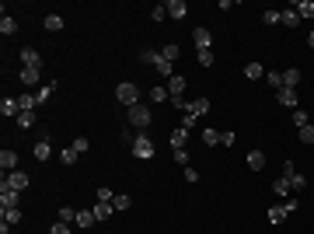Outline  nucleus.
Here are the masks:
<instances>
[{"label": "nucleus", "instance_id": "nucleus-17", "mask_svg": "<svg viewBox=\"0 0 314 234\" xmlns=\"http://www.w3.org/2000/svg\"><path fill=\"white\" fill-rule=\"evenodd\" d=\"M32 154H35V161H49V154H53V147H49V137H42L39 143H35V151H32Z\"/></svg>", "mask_w": 314, "mask_h": 234}, {"label": "nucleus", "instance_id": "nucleus-50", "mask_svg": "<svg viewBox=\"0 0 314 234\" xmlns=\"http://www.w3.org/2000/svg\"><path fill=\"white\" fill-rule=\"evenodd\" d=\"M74 151H77V154H84V151H87V137H77V140H74Z\"/></svg>", "mask_w": 314, "mask_h": 234}, {"label": "nucleus", "instance_id": "nucleus-1", "mask_svg": "<svg viewBox=\"0 0 314 234\" xmlns=\"http://www.w3.org/2000/svg\"><path fill=\"white\" fill-rule=\"evenodd\" d=\"M116 98H119V105L133 109V105H140V88L133 84V80H122V84L116 88Z\"/></svg>", "mask_w": 314, "mask_h": 234}, {"label": "nucleus", "instance_id": "nucleus-39", "mask_svg": "<svg viewBox=\"0 0 314 234\" xmlns=\"http://www.w3.org/2000/svg\"><path fill=\"white\" fill-rule=\"evenodd\" d=\"M307 122H311V119H307V112H304V109H294V126H297V130H304Z\"/></svg>", "mask_w": 314, "mask_h": 234}, {"label": "nucleus", "instance_id": "nucleus-31", "mask_svg": "<svg viewBox=\"0 0 314 234\" xmlns=\"http://www.w3.org/2000/svg\"><path fill=\"white\" fill-rule=\"evenodd\" d=\"M273 193H276V196L294 193V189H290V178H276V182H273Z\"/></svg>", "mask_w": 314, "mask_h": 234}, {"label": "nucleus", "instance_id": "nucleus-23", "mask_svg": "<svg viewBox=\"0 0 314 234\" xmlns=\"http://www.w3.org/2000/svg\"><path fill=\"white\" fill-rule=\"evenodd\" d=\"M39 67H21V84H35V80H39Z\"/></svg>", "mask_w": 314, "mask_h": 234}, {"label": "nucleus", "instance_id": "nucleus-28", "mask_svg": "<svg viewBox=\"0 0 314 234\" xmlns=\"http://www.w3.org/2000/svg\"><path fill=\"white\" fill-rule=\"evenodd\" d=\"M265 84L279 91V88H283V74H279V70H265Z\"/></svg>", "mask_w": 314, "mask_h": 234}, {"label": "nucleus", "instance_id": "nucleus-45", "mask_svg": "<svg viewBox=\"0 0 314 234\" xmlns=\"http://www.w3.org/2000/svg\"><path fill=\"white\" fill-rule=\"evenodd\" d=\"M196 122H199V116H192V112H185V116H182V130H192Z\"/></svg>", "mask_w": 314, "mask_h": 234}, {"label": "nucleus", "instance_id": "nucleus-42", "mask_svg": "<svg viewBox=\"0 0 314 234\" xmlns=\"http://www.w3.org/2000/svg\"><path fill=\"white\" fill-rule=\"evenodd\" d=\"M168 88H150V101H168Z\"/></svg>", "mask_w": 314, "mask_h": 234}, {"label": "nucleus", "instance_id": "nucleus-11", "mask_svg": "<svg viewBox=\"0 0 314 234\" xmlns=\"http://www.w3.org/2000/svg\"><path fill=\"white\" fill-rule=\"evenodd\" d=\"M185 14H189V4H185V0H168V18L182 21Z\"/></svg>", "mask_w": 314, "mask_h": 234}, {"label": "nucleus", "instance_id": "nucleus-14", "mask_svg": "<svg viewBox=\"0 0 314 234\" xmlns=\"http://www.w3.org/2000/svg\"><path fill=\"white\" fill-rule=\"evenodd\" d=\"M21 63H25V67H39V70H42V56L32 49V46H25V49H21Z\"/></svg>", "mask_w": 314, "mask_h": 234}, {"label": "nucleus", "instance_id": "nucleus-40", "mask_svg": "<svg viewBox=\"0 0 314 234\" xmlns=\"http://www.w3.org/2000/svg\"><path fill=\"white\" fill-rule=\"evenodd\" d=\"M14 122H18L21 130H28V126H32V122H35V112H21V116L14 119Z\"/></svg>", "mask_w": 314, "mask_h": 234}, {"label": "nucleus", "instance_id": "nucleus-49", "mask_svg": "<svg viewBox=\"0 0 314 234\" xmlns=\"http://www.w3.org/2000/svg\"><path fill=\"white\" fill-rule=\"evenodd\" d=\"M119 140H122V143H129V147H133V140H137V133H133V130H122V133H119Z\"/></svg>", "mask_w": 314, "mask_h": 234}, {"label": "nucleus", "instance_id": "nucleus-48", "mask_svg": "<svg viewBox=\"0 0 314 234\" xmlns=\"http://www.w3.org/2000/svg\"><path fill=\"white\" fill-rule=\"evenodd\" d=\"M49 234H70V224H63V220H56V224H53V231Z\"/></svg>", "mask_w": 314, "mask_h": 234}, {"label": "nucleus", "instance_id": "nucleus-6", "mask_svg": "<svg viewBox=\"0 0 314 234\" xmlns=\"http://www.w3.org/2000/svg\"><path fill=\"white\" fill-rule=\"evenodd\" d=\"M276 101H279L283 109H300V95H297L294 88H279V91H276Z\"/></svg>", "mask_w": 314, "mask_h": 234}, {"label": "nucleus", "instance_id": "nucleus-38", "mask_svg": "<svg viewBox=\"0 0 314 234\" xmlns=\"http://www.w3.org/2000/svg\"><path fill=\"white\" fill-rule=\"evenodd\" d=\"M53 88H56V84H42V88H39V95H35V105H42V101H49V95H53Z\"/></svg>", "mask_w": 314, "mask_h": 234}, {"label": "nucleus", "instance_id": "nucleus-36", "mask_svg": "<svg viewBox=\"0 0 314 234\" xmlns=\"http://www.w3.org/2000/svg\"><path fill=\"white\" fill-rule=\"evenodd\" d=\"M77 151H74V147H66V151H59V161H63V164H77Z\"/></svg>", "mask_w": 314, "mask_h": 234}, {"label": "nucleus", "instance_id": "nucleus-44", "mask_svg": "<svg viewBox=\"0 0 314 234\" xmlns=\"http://www.w3.org/2000/svg\"><path fill=\"white\" fill-rule=\"evenodd\" d=\"M112 199H116V193H112L108 185H101L98 189V203H112Z\"/></svg>", "mask_w": 314, "mask_h": 234}, {"label": "nucleus", "instance_id": "nucleus-3", "mask_svg": "<svg viewBox=\"0 0 314 234\" xmlns=\"http://www.w3.org/2000/svg\"><path fill=\"white\" fill-rule=\"evenodd\" d=\"M133 157H140V161H150V157H154V140L147 137V133H140V137L133 140Z\"/></svg>", "mask_w": 314, "mask_h": 234}, {"label": "nucleus", "instance_id": "nucleus-20", "mask_svg": "<svg viewBox=\"0 0 314 234\" xmlns=\"http://www.w3.org/2000/svg\"><path fill=\"white\" fill-rule=\"evenodd\" d=\"M182 91H185V77H178V74H175V77L168 80V95H171V98H182Z\"/></svg>", "mask_w": 314, "mask_h": 234}, {"label": "nucleus", "instance_id": "nucleus-43", "mask_svg": "<svg viewBox=\"0 0 314 234\" xmlns=\"http://www.w3.org/2000/svg\"><path fill=\"white\" fill-rule=\"evenodd\" d=\"M300 143H314V122H307V126L300 130Z\"/></svg>", "mask_w": 314, "mask_h": 234}, {"label": "nucleus", "instance_id": "nucleus-27", "mask_svg": "<svg viewBox=\"0 0 314 234\" xmlns=\"http://www.w3.org/2000/svg\"><path fill=\"white\" fill-rule=\"evenodd\" d=\"M283 25H286V28H297V25H300V14H297L294 7H286V11H283Z\"/></svg>", "mask_w": 314, "mask_h": 234}, {"label": "nucleus", "instance_id": "nucleus-35", "mask_svg": "<svg viewBox=\"0 0 314 234\" xmlns=\"http://www.w3.org/2000/svg\"><path fill=\"white\" fill-rule=\"evenodd\" d=\"M216 56H213V49H199V67H213Z\"/></svg>", "mask_w": 314, "mask_h": 234}, {"label": "nucleus", "instance_id": "nucleus-47", "mask_svg": "<svg viewBox=\"0 0 314 234\" xmlns=\"http://www.w3.org/2000/svg\"><path fill=\"white\" fill-rule=\"evenodd\" d=\"M175 161L182 164V168H189V151H185V147H182V151H175Z\"/></svg>", "mask_w": 314, "mask_h": 234}, {"label": "nucleus", "instance_id": "nucleus-53", "mask_svg": "<svg viewBox=\"0 0 314 234\" xmlns=\"http://www.w3.org/2000/svg\"><path fill=\"white\" fill-rule=\"evenodd\" d=\"M307 46H311V49H314V28H311V35H307Z\"/></svg>", "mask_w": 314, "mask_h": 234}, {"label": "nucleus", "instance_id": "nucleus-30", "mask_svg": "<svg viewBox=\"0 0 314 234\" xmlns=\"http://www.w3.org/2000/svg\"><path fill=\"white\" fill-rule=\"evenodd\" d=\"M220 140H223V133H216V130H203V143H206V147H216Z\"/></svg>", "mask_w": 314, "mask_h": 234}, {"label": "nucleus", "instance_id": "nucleus-4", "mask_svg": "<svg viewBox=\"0 0 314 234\" xmlns=\"http://www.w3.org/2000/svg\"><path fill=\"white\" fill-rule=\"evenodd\" d=\"M297 206H300L297 199H286L283 206H273V210H269V224H283V220H286V214H294Z\"/></svg>", "mask_w": 314, "mask_h": 234}, {"label": "nucleus", "instance_id": "nucleus-16", "mask_svg": "<svg viewBox=\"0 0 314 234\" xmlns=\"http://www.w3.org/2000/svg\"><path fill=\"white\" fill-rule=\"evenodd\" d=\"M290 7H294L300 18H314V0H294Z\"/></svg>", "mask_w": 314, "mask_h": 234}, {"label": "nucleus", "instance_id": "nucleus-37", "mask_svg": "<svg viewBox=\"0 0 314 234\" xmlns=\"http://www.w3.org/2000/svg\"><path fill=\"white\" fill-rule=\"evenodd\" d=\"M168 18V4H157V7H150V21H164Z\"/></svg>", "mask_w": 314, "mask_h": 234}, {"label": "nucleus", "instance_id": "nucleus-10", "mask_svg": "<svg viewBox=\"0 0 314 234\" xmlns=\"http://www.w3.org/2000/svg\"><path fill=\"white\" fill-rule=\"evenodd\" d=\"M0 112H4L7 119H18V116H21V105H18V98H11V95H7L4 101H0Z\"/></svg>", "mask_w": 314, "mask_h": 234}, {"label": "nucleus", "instance_id": "nucleus-7", "mask_svg": "<svg viewBox=\"0 0 314 234\" xmlns=\"http://www.w3.org/2000/svg\"><path fill=\"white\" fill-rule=\"evenodd\" d=\"M0 206H21V193L18 189H7V185L0 182Z\"/></svg>", "mask_w": 314, "mask_h": 234}, {"label": "nucleus", "instance_id": "nucleus-25", "mask_svg": "<svg viewBox=\"0 0 314 234\" xmlns=\"http://www.w3.org/2000/svg\"><path fill=\"white\" fill-rule=\"evenodd\" d=\"M91 210H95V220H108L116 206H112V203H98V206H91Z\"/></svg>", "mask_w": 314, "mask_h": 234}, {"label": "nucleus", "instance_id": "nucleus-21", "mask_svg": "<svg viewBox=\"0 0 314 234\" xmlns=\"http://www.w3.org/2000/svg\"><path fill=\"white\" fill-rule=\"evenodd\" d=\"M77 227H91V224H98L95 220V210H77V220H74Z\"/></svg>", "mask_w": 314, "mask_h": 234}, {"label": "nucleus", "instance_id": "nucleus-5", "mask_svg": "<svg viewBox=\"0 0 314 234\" xmlns=\"http://www.w3.org/2000/svg\"><path fill=\"white\" fill-rule=\"evenodd\" d=\"M28 182H32V178L25 175V172H7V175H4V185H7V189H18V193H25V189H28Z\"/></svg>", "mask_w": 314, "mask_h": 234}, {"label": "nucleus", "instance_id": "nucleus-33", "mask_svg": "<svg viewBox=\"0 0 314 234\" xmlns=\"http://www.w3.org/2000/svg\"><path fill=\"white\" fill-rule=\"evenodd\" d=\"M161 56L168 59V63H175V59H178V46H175V42H168V46H161Z\"/></svg>", "mask_w": 314, "mask_h": 234}, {"label": "nucleus", "instance_id": "nucleus-32", "mask_svg": "<svg viewBox=\"0 0 314 234\" xmlns=\"http://www.w3.org/2000/svg\"><path fill=\"white\" fill-rule=\"evenodd\" d=\"M112 206H116L119 214H122V210H129V206H133V199H129V196H126V193H119L116 199H112Z\"/></svg>", "mask_w": 314, "mask_h": 234}, {"label": "nucleus", "instance_id": "nucleus-9", "mask_svg": "<svg viewBox=\"0 0 314 234\" xmlns=\"http://www.w3.org/2000/svg\"><path fill=\"white\" fill-rule=\"evenodd\" d=\"M300 80H304V74H300V70H297V67H286V70H283V88H300Z\"/></svg>", "mask_w": 314, "mask_h": 234}, {"label": "nucleus", "instance_id": "nucleus-26", "mask_svg": "<svg viewBox=\"0 0 314 234\" xmlns=\"http://www.w3.org/2000/svg\"><path fill=\"white\" fill-rule=\"evenodd\" d=\"M244 77H248V80H258V77H265L262 63H248V67H244Z\"/></svg>", "mask_w": 314, "mask_h": 234}, {"label": "nucleus", "instance_id": "nucleus-22", "mask_svg": "<svg viewBox=\"0 0 314 234\" xmlns=\"http://www.w3.org/2000/svg\"><path fill=\"white\" fill-rule=\"evenodd\" d=\"M0 32H4V35H14V32H18V18L4 14V18H0Z\"/></svg>", "mask_w": 314, "mask_h": 234}, {"label": "nucleus", "instance_id": "nucleus-34", "mask_svg": "<svg viewBox=\"0 0 314 234\" xmlns=\"http://www.w3.org/2000/svg\"><path fill=\"white\" fill-rule=\"evenodd\" d=\"M59 220H63V224H74V220H77V210H74V206H59Z\"/></svg>", "mask_w": 314, "mask_h": 234}, {"label": "nucleus", "instance_id": "nucleus-19", "mask_svg": "<svg viewBox=\"0 0 314 234\" xmlns=\"http://www.w3.org/2000/svg\"><path fill=\"white\" fill-rule=\"evenodd\" d=\"M248 168H252V172H262V168H265V154H262V151H248Z\"/></svg>", "mask_w": 314, "mask_h": 234}, {"label": "nucleus", "instance_id": "nucleus-51", "mask_svg": "<svg viewBox=\"0 0 314 234\" xmlns=\"http://www.w3.org/2000/svg\"><path fill=\"white\" fill-rule=\"evenodd\" d=\"M297 175V168H294V161H286V164H283V178H294Z\"/></svg>", "mask_w": 314, "mask_h": 234}, {"label": "nucleus", "instance_id": "nucleus-52", "mask_svg": "<svg viewBox=\"0 0 314 234\" xmlns=\"http://www.w3.org/2000/svg\"><path fill=\"white\" fill-rule=\"evenodd\" d=\"M185 182H199V172H196V168H192V164L185 168Z\"/></svg>", "mask_w": 314, "mask_h": 234}, {"label": "nucleus", "instance_id": "nucleus-13", "mask_svg": "<svg viewBox=\"0 0 314 234\" xmlns=\"http://www.w3.org/2000/svg\"><path fill=\"white\" fill-rule=\"evenodd\" d=\"M0 168H4V175H7V172H18V154H14V151H0Z\"/></svg>", "mask_w": 314, "mask_h": 234}, {"label": "nucleus", "instance_id": "nucleus-8", "mask_svg": "<svg viewBox=\"0 0 314 234\" xmlns=\"http://www.w3.org/2000/svg\"><path fill=\"white\" fill-rule=\"evenodd\" d=\"M140 59H143V63H150L154 70H161V67L168 63V59L161 56V49H143V53H140Z\"/></svg>", "mask_w": 314, "mask_h": 234}, {"label": "nucleus", "instance_id": "nucleus-18", "mask_svg": "<svg viewBox=\"0 0 314 234\" xmlns=\"http://www.w3.org/2000/svg\"><path fill=\"white\" fill-rule=\"evenodd\" d=\"M185 143H189V130H182V126H178L175 133H171V151H182Z\"/></svg>", "mask_w": 314, "mask_h": 234}, {"label": "nucleus", "instance_id": "nucleus-24", "mask_svg": "<svg viewBox=\"0 0 314 234\" xmlns=\"http://www.w3.org/2000/svg\"><path fill=\"white\" fill-rule=\"evenodd\" d=\"M42 25H46V32H63V18L59 14H46Z\"/></svg>", "mask_w": 314, "mask_h": 234}, {"label": "nucleus", "instance_id": "nucleus-41", "mask_svg": "<svg viewBox=\"0 0 314 234\" xmlns=\"http://www.w3.org/2000/svg\"><path fill=\"white\" fill-rule=\"evenodd\" d=\"M290 189H294V193H304V189H307V178H304V175H294V178H290Z\"/></svg>", "mask_w": 314, "mask_h": 234}, {"label": "nucleus", "instance_id": "nucleus-15", "mask_svg": "<svg viewBox=\"0 0 314 234\" xmlns=\"http://www.w3.org/2000/svg\"><path fill=\"white\" fill-rule=\"evenodd\" d=\"M185 112H192V116H206V112H210V98H196V101H189V109H185Z\"/></svg>", "mask_w": 314, "mask_h": 234}, {"label": "nucleus", "instance_id": "nucleus-46", "mask_svg": "<svg viewBox=\"0 0 314 234\" xmlns=\"http://www.w3.org/2000/svg\"><path fill=\"white\" fill-rule=\"evenodd\" d=\"M283 21V11H265V25H279Z\"/></svg>", "mask_w": 314, "mask_h": 234}, {"label": "nucleus", "instance_id": "nucleus-29", "mask_svg": "<svg viewBox=\"0 0 314 234\" xmlns=\"http://www.w3.org/2000/svg\"><path fill=\"white\" fill-rule=\"evenodd\" d=\"M4 220L7 224H21V206H4Z\"/></svg>", "mask_w": 314, "mask_h": 234}, {"label": "nucleus", "instance_id": "nucleus-12", "mask_svg": "<svg viewBox=\"0 0 314 234\" xmlns=\"http://www.w3.org/2000/svg\"><path fill=\"white\" fill-rule=\"evenodd\" d=\"M192 39H196V49H210V46H213V35H210V28H203V25H199L196 32H192Z\"/></svg>", "mask_w": 314, "mask_h": 234}, {"label": "nucleus", "instance_id": "nucleus-2", "mask_svg": "<svg viewBox=\"0 0 314 234\" xmlns=\"http://www.w3.org/2000/svg\"><path fill=\"white\" fill-rule=\"evenodd\" d=\"M126 119H129V126H137V130H147V126L154 122L147 105H133V109H126Z\"/></svg>", "mask_w": 314, "mask_h": 234}]
</instances>
